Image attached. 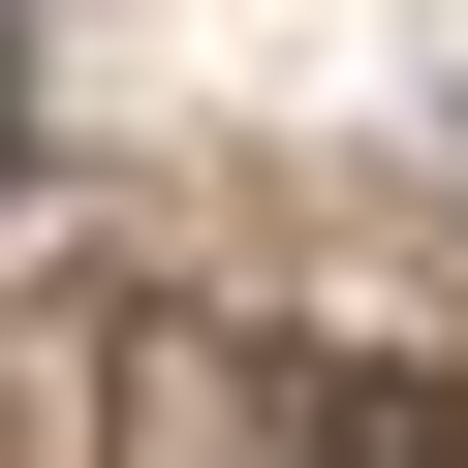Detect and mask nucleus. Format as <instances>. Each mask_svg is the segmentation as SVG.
I'll list each match as a JSON object with an SVG mask.
<instances>
[{
	"mask_svg": "<svg viewBox=\"0 0 468 468\" xmlns=\"http://www.w3.org/2000/svg\"><path fill=\"white\" fill-rule=\"evenodd\" d=\"M344 468H468V406H437V375H375V406H344Z\"/></svg>",
	"mask_w": 468,
	"mask_h": 468,
	"instance_id": "nucleus-1",
	"label": "nucleus"
},
{
	"mask_svg": "<svg viewBox=\"0 0 468 468\" xmlns=\"http://www.w3.org/2000/svg\"><path fill=\"white\" fill-rule=\"evenodd\" d=\"M0 125H32V63H0Z\"/></svg>",
	"mask_w": 468,
	"mask_h": 468,
	"instance_id": "nucleus-2",
	"label": "nucleus"
}]
</instances>
